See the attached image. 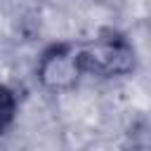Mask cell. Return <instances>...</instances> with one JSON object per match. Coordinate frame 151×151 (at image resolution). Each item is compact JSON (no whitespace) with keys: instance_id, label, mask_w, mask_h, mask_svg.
<instances>
[{"instance_id":"obj_3","label":"cell","mask_w":151,"mask_h":151,"mask_svg":"<svg viewBox=\"0 0 151 151\" xmlns=\"http://www.w3.org/2000/svg\"><path fill=\"white\" fill-rule=\"evenodd\" d=\"M14 109H17L14 94H12L5 85H0V132L12 123V118H14Z\"/></svg>"},{"instance_id":"obj_2","label":"cell","mask_w":151,"mask_h":151,"mask_svg":"<svg viewBox=\"0 0 151 151\" xmlns=\"http://www.w3.org/2000/svg\"><path fill=\"white\" fill-rule=\"evenodd\" d=\"M80 59H78V45H59L45 52L38 66L40 83L50 90H66L80 78Z\"/></svg>"},{"instance_id":"obj_1","label":"cell","mask_w":151,"mask_h":151,"mask_svg":"<svg viewBox=\"0 0 151 151\" xmlns=\"http://www.w3.org/2000/svg\"><path fill=\"white\" fill-rule=\"evenodd\" d=\"M78 59L83 73H94L101 78L127 73L134 66V52L120 35H99L90 42L78 45Z\"/></svg>"},{"instance_id":"obj_4","label":"cell","mask_w":151,"mask_h":151,"mask_svg":"<svg viewBox=\"0 0 151 151\" xmlns=\"http://www.w3.org/2000/svg\"><path fill=\"white\" fill-rule=\"evenodd\" d=\"M52 2H64V0H52Z\"/></svg>"}]
</instances>
